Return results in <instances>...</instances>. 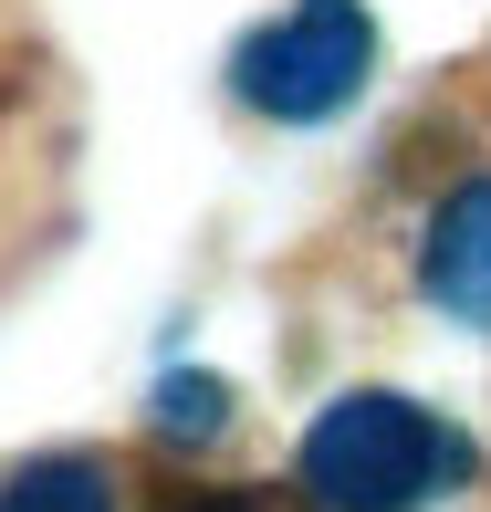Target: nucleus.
<instances>
[{
    "label": "nucleus",
    "mask_w": 491,
    "mask_h": 512,
    "mask_svg": "<svg viewBox=\"0 0 491 512\" xmlns=\"http://www.w3.org/2000/svg\"><path fill=\"white\" fill-rule=\"evenodd\" d=\"M471 471H481L471 439H460L450 418L387 398V387L335 398L314 418V439H303V492H314L324 512H429Z\"/></svg>",
    "instance_id": "f257e3e1"
},
{
    "label": "nucleus",
    "mask_w": 491,
    "mask_h": 512,
    "mask_svg": "<svg viewBox=\"0 0 491 512\" xmlns=\"http://www.w3.org/2000/svg\"><path fill=\"white\" fill-rule=\"evenodd\" d=\"M366 63H377V21H366L356 0H293L272 32H251V42H241L230 84H241V105H251V115L314 126V115L356 105Z\"/></svg>",
    "instance_id": "f03ea898"
},
{
    "label": "nucleus",
    "mask_w": 491,
    "mask_h": 512,
    "mask_svg": "<svg viewBox=\"0 0 491 512\" xmlns=\"http://www.w3.org/2000/svg\"><path fill=\"white\" fill-rule=\"evenodd\" d=\"M418 283H429V304H439V314L491 324V178H481V189H460V199L429 220Z\"/></svg>",
    "instance_id": "7ed1b4c3"
},
{
    "label": "nucleus",
    "mask_w": 491,
    "mask_h": 512,
    "mask_svg": "<svg viewBox=\"0 0 491 512\" xmlns=\"http://www.w3.org/2000/svg\"><path fill=\"white\" fill-rule=\"evenodd\" d=\"M0 512H115V492L95 460H21L0 481Z\"/></svg>",
    "instance_id": "20e7f679"
},
{
    "label": "nucleus",
    "mask_w": 491,
    "mask_h": 512,
    "mask_svg": "<svg viewBox=\"0 0 491 512\" xmlns=\"http://www.w3.org/2000/svg\"><path fill=\"white\" fill-rule=\"evenodd\" d=\"M220 418H230L220 377H168V387H157V429H168V439H209Z\"/></svg>",
    "instance_id": "39448f33"
},
{
    "label": "nucleus",
    "mask_w": 491,
    "mask_h": 512,
    "mask_svg": "<svg viewBox=\"0 0 491 512\" xmlns=\"http://www.w3.org/2000/svg\"><path fill=\"white\" fill-rule=\"evenodd\" d=\"M168 512H324L314 492H272V481H220V492H178Z\"/></svg>",
    "instance_id": "423d86ee"
}]
</instances>
